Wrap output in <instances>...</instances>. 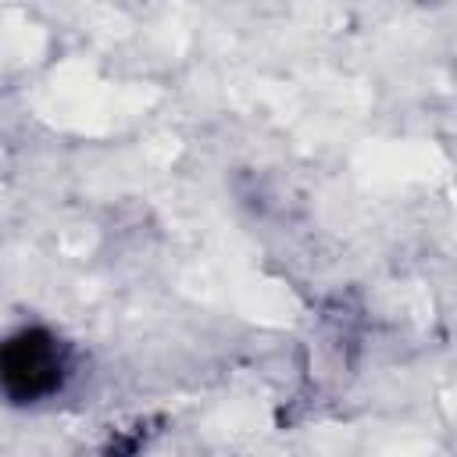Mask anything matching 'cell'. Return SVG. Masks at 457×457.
Wrapping results in <instances>:
<instances>
[{"label": "cell", "instance_id": "6da1fadb", "mask_svg": "<svg viewBox=\"0 0 457 457\" xmlns=\"http://www.w3.org/2000/svg\"><path fill=\"white\" fill-rule=\"evenodd\" d=\"M54 371H57V353L50 346V339L25 332L18 339H11V346L4 350V375L7 386L18 393H43L54 386Z\"/></svg>", "mask_w": 457, "mask_h": 457}]
</instances>
